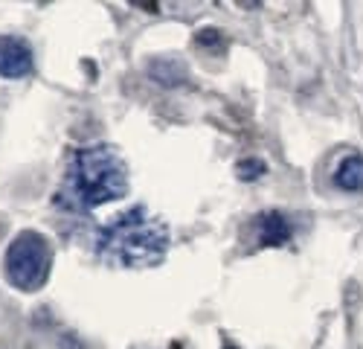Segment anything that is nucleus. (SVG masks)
Listing matches in <instances>:
<instances>
[{
    "mask_svg": "<svg viewBox=\"0 0 363 349\" xmlns=\"http://www.w3.org/2000/svg\"><path fill=\"white\" fill-rule=\"evenodd\" d=\"M169 250V230L145 207H131L116 221H111L96 239V253L123 268L157 265Z\"/></svg>",
    "mask_w": 363,
    "mask_h": 349,
    "instance_id": "2",
    "label": "nucleus"
},
{
    "mask_svg": "<svg viewBox=\"0 0 363 349\" xmlns=\"http://www.w3.org/2000/svg\"><path fill=\"white\" fill-rule=\"evenodd\" d=\"M145 73H148L151 82H157L163 87H180V84H186V79H189L186 65L180 62L177 55H155V58H148Z\"/></svg>",
    "mask_w": 363,
    "mask_h": 349,
    "instance_id": "6",
    "label": "nucleus"
},
{
    "mask_svg": "<svg viewBox=\"0 0 363 349\" xmlns=\"http://www.w3.org/2000/svg\"><path fill=\"white\" fill-rule=\"evenodd\" d=\"M52 250L35 230H23L6 248V277L21 291H38L50 279Z\"/></svg>",
    "mask_w": 363,
    "mask_h": 349,
    "instance_id": "3",
    "label": "nucleus"
},
{
    "mask_svg": "<svg viewBox=\"0 0 363 349\" xmlns=\"http://www.w3.org/2000/svg\"><path fill=\"white\" fill-rule=\"evenodd\" d=\"M128 192V169L125 160L111 145H87L73 155L67 169V181L62 187V201L70 207L94 210L111 204Z\"/></svg>",
    "mask_w": 363,
    "mask_h": 349,
    "instance_id": "1",
    "label": "nucleus"
},
{
    "mask_svg": "<svg viewBox=\"0 0 363 349\" xmlns=\"http://www.w3.org/2000/svg\"><path fill=\"white\" fill-rule=\"evenodd\" d=\"M33 47L18 35H0V76L4 79H23L33 73Z\"/></svg>",
    "mask_w": 363,
    "mask_h": 349,
    "instance_id": "4",
    "label": "nucleus"
},
{
    "mask_svg": "<svg viewBox=\"0 0 363 349\" xmlns=\"http://www.w3.org/2000/svg\"><path fill=\"white\" fill-rule=\"evenodd\" d=\"M253 230H256V239L262 248H282L291 242L294 236V227L288 221L285 213L279 210H264L253 218Z\"/></svg>",
    "mask_w": 363,
    "mask_h": 349,
    "instance_id": "5",
    "label": "nucleus"
},
{
    "mask_svg": "<svg viewBox=\"0 0 363 349\" xmlns=\"http://www.w3.org/2000/svg\"><path fill=\"white\" fill-rule=\"evenodd\" d=\"M335 187L343 192H363V155H346L337 163Z\"/></svg>",
    "mask_w": 363,
    "mask_h": 349,
    "instance_id": "7",
    "label": "nucleus"
},
{
    "mask_svg": "<svg viewBox=\"0 0 363 349\" xmlns=\"http://www.w3.org/2000/svg\"><path fill=\"white\" fill-rule=\"evenodd\" d=\"M264 172H267V163H264V160H259V157H245V160H238V166H235L238 181H245V184L259 181Z\"/></svg>",
    "mask_w": 363,
    "mask_h": 349,
    "instance_id": "8",
    "label": "nucleus"
}]
</instances>
